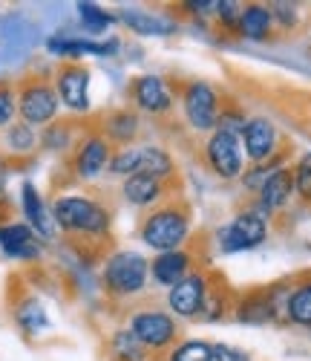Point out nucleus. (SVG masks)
<instances>
[{
	"label": "nucleus",
	"instance_id": "nucleus-1",
	"mask_svg": "<svg viewBox=\"0 0 311 361\" xmlns=\"http://www.w3.org/2000/svg\"><path fill=\"white\" fill-rule=\"evenodd\" d=\"M52 220L64 231H81V234H107L110 231V214L107 208L89 197H58L52 202Z\"/></svg>",
	"mask_w": 311,
	"mask_h": 361
},
{
	"label": "nucleus",
	"instance_id": "nucleus-2",
	"mask_svg": "<svg viewBox=\"0 0 311 361\" xmlns=\"http://www.w3.org/2000/svg\"><path fill=\"white\" fill-rule=\"evenodd\" d=\"M188 231H191V220L176 205L159 208V212H153L141 223V240H144L150 249L159 252V255L179 252V246L188 240Z\"/></svg>",
	"mask_w": 311,
	"mask_h": 361
},
{
	"label": "nucleus",
	"instance_id": "nucleus-3",
	"mask_svg": "<svg viewBox=\"0 0 311 361\" xmlns=\"http://www.w3.org/2000/svg\"><path fill=\"white\" fill-rule=\"evenodd\" d=\"M147 275H150V266L139 252H115L107 257L104 263V286L113 295H136L147 286Z\"/></svg>",
	"mask_w": 311,
	"mask_h": 361
},
{
	"label": "nucleus",
	"instance_id": "nucleus-4",
	"mask_svg": "<svg viewBox=\"0 0 311 361\" xmlns=\"http://www.w3.org/2000/svg\"><path fill=\"white\" fill-rule=\"evenodd\" d=\"M58 93L52 90V84L46 81H29L20 87L18 93V113L23 118V125L29 128H41V125H49L55 113H58Z\"/></svg>",
	"mask_w": 311,
	"mask_h": 361
},
{
	"label": "nucleus",
	"instance_id": "nucleus-5",
	"mask_svg": "<svg viewBox=\"0 0 311 361\" xmlns=\"http://www.w3.org/2000/svg\"><path fill=\"white\" fill-rule=\"evenodd\" d=\"M38 44V29L23 15H9L0 23V64H15Z\"/></svg>",
	"mask_w": 311,
	"mask_h": 361
},
{
	"label": "nucleus",
	"instance_id": "nucleus-6",
	"mask_svg": "<svg viewBox=\"0 0 311 361\" xmlns=\"http://www.w3.org/2000/svg\"><path fill=\"white\" fill-rule=\"evenodd\" d=\"M265 240V220L262 214L242 212L225 228H220V249L222 252H248L257 249Z\"/></svg>",
	"mask_w": 311,
	"mask_h": 361
},
{
	"label": "nucleus",
	"instance_id": "nucleus-7",
	"mask_svg": "<svg viewBox=\"0 0 311 361\" xmlns=\"http://www.w3.org/2000/svg\"><path fill=\"white\" fill-rule=\"evenodd\" d=\"M184 116L193 130H213L220 122V99L205 81H193L184 90Z\"/></svg>",
	"mask_w": 311,
	"mask_h": 361
},
{
	"label": "nucleus",
	"instance_id": "nucleus-8",
	"mask_svg": "<svg viewBox=\"0 0 311 361\" xmlns=\"http://www.w3.org/2000/svg\"><path fill=\"white\" fill-rule=\"evenodd\" d=\"M208 162L213 168L216 176L222 179H236L242 173V147H239V139L225 133V130H216L210 139H208Z\"/></svg>",
	"mask_w": 311,
	"mask_h": 361
},
{
	"label": "nucleus",
	"instance_id": "nucleus-9",
	"mask_svg": "<svg viewBox=\"0 0 311 361\" xmlns=\"http://www.w3.org/2000/svg\"><path fill=\"white\" fill-rule=\"evenodd\" d=\"M130 333L139 338L141 347L162 350V347H167V344L176 338V324H173V318L165 315V312L147 310V312H136V315H133Z\"/></svg>",
	"mask_w": 311,
	"mask_h": 361
},
{
	"label": "nucleus",
	"instance_id": "nucleus-10",
	"mask_svg": "<svg viewBox=\"0 0 311 361\" xmlns=\"http://www.w3.org/2000/svg\"><path fill=\"white\" fill-rule=\"evenodd\" d=\"M55 93H58V102L61 104H67L75 113L89 110V73L84 67H78V64L64 67V70L58 73Z\"/></svg>",
	"mask_w": 311,
	"mask_h": 361
},
{
	"label": "nucleus",
	"instance_id": "nucleus-11",
	"mask_svg": "<svg viewBox=\"0 0 311 361\" xmlns=\"http://www.w3.org/2000/svg\"><path fill=\"white\" fill-rule=\"evenodd\" d=\"M205 298H208V283L202 275H188L184 281H179L170 295H167V304L176 315L182 318H196L205 310Z\"/></svg>",
	"mask_w": 311,
	"mask_h": 361
},
{
	"label": "nucleus",
	"instance_id": "nucleus-12",
	"mask_svg": "<svg viewBox=\"0 0 311 361\" xmlns=\"http://www.w3.org/2000/svg\"><path fill=\"white\" fill-rule=\"evenodd\" d=\"M0 249L12 260H38L41 257V243H38L35 231L23 223L0 226Z\"/></svg>",
	"mask_w": 311,
	"mask_h": 361
},
{
	"label": "nucleus",
	"instance_id": "nucleus-13",
	"mask_svg": "<svg viewBox=\"0 0 311 361\" xmlns=\"http://www.w3.org/2000/svg\"><path fill=\"white\" fill-rule=\"evenodd\" d=\"M133 99L147 113H165L173 104L170 90L159 75H139L133 81Z\"/></svg>",
	"mask_w": 311,
	"mask_h": 361
},
{
	"label": "nucleus",
	"instance_id": "nucleus-14",
	"mask_svg": "<svg viewBox=\"0 0 311 361\" xmlns=\"http://www.w3.org/2000/svg\"><path fill=\"white\" fill-rule=\"evenodd\" d=\"M242 142H245V154L254 162H262L274 154L277 147V130L268 118H251L242 130Z\"/></svg>",
	"mask_w": 311,
	"mask_h": 361
},
{
	"label": "nucleus",
	"instance_id": "nucleus-15",
	"mask_svg": "<svg viewBox=\"0 0 311 361\" xmlns=\"http://www.w3.org/2000/svg\"><path fill=\"white\" fill-rule=\"evenodd\" d=\"M110 165V145L101 136H89L75 154V173L81 179H96Z\"/></svg>",
	"mask_w": 311,
	"mask_h": 361
},
{
	"label": "nucleus",
	"instance_id": "nucleus-16",
	"mask_svg": "<svg viewBox=\"0 0 311 361\" xmlns=\"http://www.w3.org/2000/svg\"><path fill=\"white\" fill-rule=\"evenodd\" d=\"M20 202H23V214L29 220V228H32L35 234H41L44 240H52L55 237V220H52V214H46L44 200H41V194L32 183H23Z\"/></svg>",
	"mask_w": 311,
	"mask_h": 361
},
{
	"label": "nucleus",
	"instance_id": "nucleus-17",
	"mask_svg": "<svg viewBox=\"0 0 311 361\" xmlns=\"http://www.w3.org/2000/svg\"><path fill=\"white\" fill-rule=\"evenodd\" d=\"M188 266H191V257H188V252H165V255H159L153 260V266H150V275H153V281L159 283V286H167V289H173L179 281H184L188 278Z\"/></svg>",
	"mask_w": 311,
	"mask_h": 361
},
{
	"label": "nucleus",
	"instance_id": "nucleus-18",
	"mask_svg": "<svg viewBox=\"0 0 311 361\" xmlns=\"http://www.w3.org/2000/svg\"><path fill=\"white\" fill-rule=\"evenodd\" d=\"M115 49H118V41L96 44V41H81V38H70V35L49 38L52 55H115Z\"/></svg>",
	"mask_w": 311,
	"mask_h": 361
},
{
	"label": "nucleus",
	"instance_id": "nucleus-19",
	"mask_svg": "<svg viewBox=\"0 0 311 361\" xmlns=\"http://www.w3.org/2000/svg\"><path fill=\"white\" fill-rule=\"evenodd\" d=\"M124 200L144 208V205H153L156 200L162 197V179L156 176H147V173H133L124 179Z\"/></svg>",
	"mask_w": 311,
	"mask_h": 361
},
{
	"label": "nucleus",
	"instance_id": "nucleus-20",
	"mask_svg": "<svg viewBox=\"0 0 311 361\" xmlns=\"http://www.w3.org/2000/svg\"><path fill=\"white\" fill-rule=\"evenodd\" d=\"M291 191H294V176H291V171L277 168V171L265 179V185L260 188L262 208H265V212H274V208L286 205V200L291 197Z\"/></svg>",
	"mask_w": 311,
	"mask_h": 361
},
{
	"label": "nucleus",
	"instance_id": "nucleus-21",
	"mask_svg": "<svg viewBox=\"0 0 311 361\" xmlns=\"http://www.w3.org/2000/svg\"><path fill=\"white\" fill-rule=\"evenodd\" d=\"M271 23H274V15H271L265 6H248V9L239 12V20H236L239 32H242L245 38H251V41L268 38Z\"/></svg>",
	"mask_w": 311,
	"mask_h": 361
},
{
	"label": "nucleus",
	"instance_id": "nucleus-22",
	"mask_svg": "<svg viewBox=\"0 0 311 361\" xmlns=\"http://www.w3.org/2000/svg\"><path fill=\"white\" fill-rule=\"evenodd\" d=\"M121 20L139 35H167V32H173L170 20H165L159 15H150V12H141V9H124Z\"/></svg>",
	"mask_w": 311,
	"mask_h": 361
},
{
	"label": "nucleus",
	"instance_id": "nucleus-23",
	"mask_svg": "<svg viewBox=\"0 0 311 361\" xmlns=\"http://www.w3.org/2000/svg\"><path fill=\"white\" fill-rule=\"evenodd\" d=\"M170 171H173V159L165 154L162 147H153V145L139 147V168H136V173H147V176L162 179Z\"/></svg>",
	"mask_w": 311,
	"mask_h": 361
},
{
	"label": "nucleus",
	"instance_id": "nucleus-24",
	"mask_svg": "<svg viewBox=\"0 0 311 361\" xmlns=\"http://www.w3.org/2000/svg\"><path fill=\"white\" fill-rule=\"evenodd\" d=\"M236 318L245 321V324H268V321H274L268 292H254V295H248V298L242 300V307H239Z\"/></svg>",
	"mask_w": 311,
	"mask_h": 361
},
{
	"label": "nucleus",
	"instance_id": "nucleus-25",
	"mask_svg": "<svg viewBox=\"0 0 311 361\" xmlns=\"http://www.w3.org/2000/svg\"><path fill=\"white\" fill-rule=\"evenodd\" d=\"M18 324L26 329L29 336H38V333H44V329L49 326V318H46V310H44V304L41 300H35V298H29V300H23V304L18 307Z\"/></svg>",
	"mask_w": 311,
	"mask_h": 361
},
{
	"label": "nucleus",
	"instance_id": "nucleus-26",
	"mask_svg": "<svg viewBox=\"0 0 311 361\" xmlns=\"http://www.w3.org/2000/svg\"><path fill=\"white\" fill-rule=\"evenodd\" d=\"M136 133H139V118H136V113L118 110V113H113V116L107 118V136H110L113 142L127 145Z\"/></svg>",
	"mask_w": 311,
	"mask_h": 361
},
{
	"label": "nucleus",
	"instance_id": "nucleus-27",
	"mask_svg": "<svg viewBox=\"0 0 311 361\" xmlns=\"http://www.w3.org/2000/svg\"><path fill=\"white\" fill-rule=\"evenodd\" d=\"M35 145H38V136H35V130L29 125L18 122V125L6 128V147H9V154L26 157V154H32V150H35Z\"/></svg>",
	"mask_w": 311,
	"mask_h": 361
},
{
	"label": "nucleus",
	"instance_id": "nucleus-28",
	"mask_svg": "<svg viewBox=\"0 0 311 361\" xmlns=\"http://www.w3.org/2000/svg\"><path fill=\"white\" fill-rule=\"evenodd\" d=\"M288 321L311 326V283H300L288 295Z\"/></svg>",
	"mask_w": 311,
	"mask_h": 361
},
{
	"label": "nucleus",
	"instance_id": "nucleus-29",
	"mask_svg": "<svg viewBox=\"0 0 311 361\" xmlns=\"http://www.w3.org/2000/svg\"><path fill=\"white\" fill-rule=\"evenodd\" d=\"M78 18H81L84 29H87V32H92V35L104 32V29L113 23V15H107V12H104L101 6H96V4H78Z\"/></svg>",
	"mask_w": 311,
	"mask_h": 361
},
{
	"label": "nucleus",
	"instance_id": "nucleus-30",
	"mask_svg": "<svg viewBox=\"0 0 311 361\" xmlns=\"http://www.w3.org/2000/svg\"><path fill=\"white\" fill-rule=\"evenodd\" d=\"M170 361H213V347L205 341H184L173 350Z\"/></svg>",
	"mask_w": 311,
	"mask_h": 361
},
{
	"label": "nucleus",
	"instance_id": "nucleus-31",
	"mask_svg": "<svg viewBox=\"0 0 311 361\" xmlns=\"http://www.w3.org/2000/svg\"><path fill=\"white\" fill-rule=\"evenodd\" d=\"M113 353H115L118 358H130V361H136V358L144 355L139 338L130 333V329H118V333L113 336Z\"/></svg>",
	"mask_w": 311,
	"mask_h": 361
},
{
	"label": "nucleus",
	"instance_id": "nucleus-32",
	"mask_svg": "<svg viewBox=\"0 0 311 361\" xmlns=\"http://www.w3.org/2000/svg\"><path fill=\"white\" fill-rule=\"evenodd\" d=\"M139 168V147H121L115 157H110V171L118 176H133Z\"/></svg>",
	"mask_w": 311,
	"mask_h": 361
},
{
	"label": "nucleus",
	"instance_id": "nucleus-33",
	"mask_svg": "<svg viewBox=\"0 0 311 361\" xmlns=\"http://www.w3.org/2000/svg\"><path fill=\"white\" fill-rule=\"evenodd\" d=\"M294 188L300 191L303 200H311V154H305V157L297 162V171H294Z\"/></svg>",
	"mask_w": 311,
	"mask_h": 361
},
{
	"label": "nucleus",
	"instance_id": "nucleus-34",
	"mask_svg": "<svg viewBox=\"0 0 311 361\" xmlns=\"http://www.w3.org/2000/svg\"><path fill=\"white\" fill-rule=\"evenodd\" d=\"M15 118V93L9 87H0V128H9Z\"/></svg>",
	"mask_w": 311,
	"mask_h": 361
},
{
	"label": "nucleus",
	"instance_id": "nucleus-35",
	"mask_svg": "<svg viewBox=\"0 0 311 361\" xmlns=\"http://www.w3.org/2000/svg\"><path fill=\"white\" fill-rule=\"evenodd\" d=\"M213 361H251L245 350L231 344H213Z\"/></svg>",
	"mask_w": 311,
	"mask_h": 361
},
{
	"label": "nucleus",
	"instance_id": "nucleus-36",
	"mask_svg": "<svg viewBox=\"0 0 311 361\" xmlns=\"http://www.w3.org/2000/svg\"><path fill=\"white\" fill-rule=\"evenodd\" d=\"M44 145L52 147V150H61V147H67V145H70V133H67V130H61L58 125H52V128L44 133Z\"/></svg>",
	"mask_w": 311,
	"mask_h": 361
},
{
	"label": "nucleus",
	"instance_id": "nucleus-37",
	"mask_svg": "<svg viewBox=\"0 0 311 361\" xmlns=\"http://www.w3.org/2000/svg\"><path fill=\"white\" fill-rule=\"evenodd\" d=\"M216 15H220L225 23H234V20H239V6L225 0V4H216Z\"/></svg>",
	"mask_w": 311,
	"mask_h": 361
},
{
	"label": "nucleus",
	"instance_id": "nucleus-38",
	"mask_svg": "<svg viewBox=\"0 0 311 361\" xmlns=\"http://www.w3.org/2000/svg\"><path fill=\"white\" fill-rule=\"evenodd\" d=\"M274 12L283 18V23L286 26H291L294 23V9H291V4H274Z\"/></svg>",
	"mask_w": 311,
	"mask_h": 361
}]
</instances>
